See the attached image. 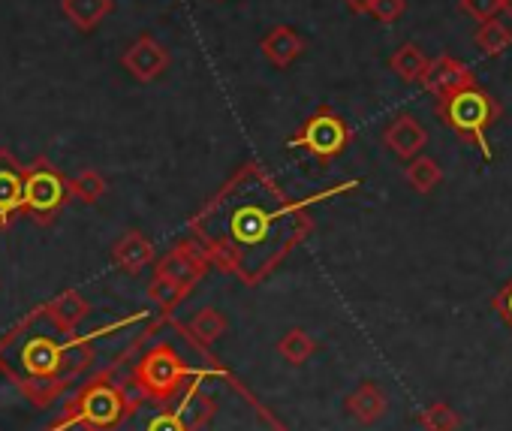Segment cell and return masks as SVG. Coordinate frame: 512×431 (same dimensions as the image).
I'll list each match as a JSON object with an SVG mask.
<instances>
[{"mask_svg":"<svg viewBox=\"0 0 512 431\" xmlns=\"http://www.w3.org/2000/svg\"><path fill=\"white\" fill-rule=\"evenodd\" d=\"M404 181L416 190V193H422V196H428L431 190H437L440 187V181H443V169H440V163L434 160V157H413L410 163H407V169H404Z\"/></svg>","mask_w":512,"mask_h":431,"instance_id":"cell-20","label":"cell"},{"mask_svg":"<svg viewBox=\"0 0 512 431\" xmlns=\"http://www.w3.org/2000/svg\"><path fill=\"white\" fill-rule=\"evenodd\" d=\"M350 139H353L350 124H347L332 106H320V109L299 127V133H293V136L287 139V148H290V151H305V154H311L317 163L329 166L332 160H338V157L347 151Z\"/></svg>","mask_w":512,"mask_h":431,"instance_id":"cell-4","label":"cell"},{"mask_svg":"<svg viewBox=\"0 0 512 431\" xmlns=\"http://www.w3.org/2000/svg\"><path fill=\"white\" fill-rule=\"evenodd\" d=\"M383 142H386V148H389L395 157H401L404 163H410V160L419 157L422 148L428 145V130H425V127L419 124V118H413L410 112H398V115L386 124Z\"/></svg>","mask_w":512,"mask_h":431,"instance_id":"cell-11","label":"cell"},{"mask_svg":"<svg viewBox=\"0 0 512 431\" xmlns=\"http://www.w3.org/2000/svg\"><path fill=\"white\" fill-rule=\"evenodd\" d=\"M124 70L139 82H154L169 70V52L154 37H139L121 58Z\"/></svg>","mask_w":512,"mask_h":431,"instance_id":"cell-10","label":"cell"},{"mask_svg":"<svg viewBox=\"0 0 512 431\" xmlns=\"http://www.w3.org/2000/svg\"><path fill=\"white\" fill-rule=\"evenodd\" d=\"M25 178L28 169H22L10 151H0V221L25 208Z\"/></svg>","mask_w":512,"mask_h":431,"instance_id":"cell-12","label":"cell"},{"mask_svg":"<svg viewBox=\"0 0 512 431\" xmlns=\"http://www.w3.org/2000/svg\"><path fill=\"white\" fill-rule=\"evenodd\" d=\"M437 118L464 142L476 145V151L485 157V163H491V145H488V130L491 124L500 118V103L479 85L464 88L446 100L434 103Z\"/></svg>","mask_w":512,"mask_h":431,"instance_id":"cell-3","label":"cell"},{"mask_svg":"<svg viewBox=\"0 0 512 431\" xmlns=\"http://www.w3.org/2000/svg\"><path fill=\"white\" fill-rule=\"evenodd\" d=\"M419 422L425 431H458L461 416L446 404V401H434L419 413Z\"/></svg>","mask_w":512,"mask_h":431,"instance_id":"cell-23","label":"cell"},{"mask_svg":"<svg viewBox=\"0 0 512 431\" xmlns=\"http://www.w3.org/2000/svg\"><path fill=\"white\" fill-rule=\"evenodd\" d=\"M70 335L40 308L0 341V368L19 380L34 401H49L67 383L64 347Z\"/></svg>","mask_w":512,"mask_h":431,"instance_id":"cell-2","label":"cell"},{"mask_svg":"<svg viewBox=\"0 0 512 431\" xmlns=\"http://www.w3.org/2000/svg\"><path fill=\"white\" fill-rule=\"evenodd\" d=\"M70 196H73L70 178L55 172L52 166H34V169H28V178H25V208L22 211L37 214V218H52Z\"/></svg>","mask_w":512,"mask_h":431,"instance_id":"cell-6","label":"cell"},{"mask_svg":"<svg viewBox=\"0 0 512 431\" xmlns=\"http://www.w3.org/2000/svg\"><path fill=\"white\" fill-rule=\"evenodd\" d=\"M407 10V0H374L371 4V13L380 25H395Z\"/></svg>","mask_w":512,"mask_h":431,"instance_id":"cell-27","label":"cell"},{"mask_svg":"<svg viewBox=\"0 0 512 431\" xmlns=\"http://www.w3.org/2000/svg\"><path fill=\"white\" fill-rule=\"evenodd\" d=\"M389 67H392V73H395L401 82H407V85H422L425 76H428V70H431V61H428V55H425L419 46L404 43V46H398L395 55L389 58Z\"/></svg>","mask_w":512,"mask_h":431,"instance_id":"cell-16","label":"cell"},{"mask_svg":"<svg viewBox=\"0 0 512 431\" xmlns=\"http://www.w3.org/2000/svg\"><path fill=\"white\" fill-rule=\"evenodd\" d=\"M52 431H97V428H94V425H91V422H88V419L73 407V410H70V413H67V416H64Z\"/></svg>","mask_w":512,"mask_h":431,"instance_id":"cell-28","label":"cell"},{"mask_svg":"<svg viewBox=\"0 0 512 431\" xmlns=\"http://www.w3.org/2000/svg\"><path fill=\"white\" fill-rule=\"evenodd\" d=\"M458 10L482 25L488 19H497V13H503V0H458Z\"/></svg>","mask_w":512,"mask_h":431,"instance_id":"cell-26","label":"cell"},{"mask_svg":"<svg viewBox=\"0 0 512 431\" xmlns=\"http://www.w3.org/2000/svg\"><path fill=\"white\" fill-rule=\"evenodd\" d=\"M278 353H281L290 365H305V362L317 353V341H314L305 329H290V332L278 341Z\"/></svg>","mask_w":512,"mask_h":431,"instance_id":"cell-22","label":"cell"},{"mask_svg":"<svg viewBox=\"0 0 512 431\" xmlns=\"http://www.w3.org/2000/svg\"><path fill=\"white\" fill-rule=\"evenodd\" d=\"M76 410H79L97 431H103V428H112V425L124 416L127 404H124V392H121V389L106 386V383H94L91 389L82 392Z\"/></svg>","mask_w":512,"mask_h":431,"instance_id":"cell-8","label":"cell"},{"mask_svg":"<svg viewBox=\"0 0 512 431\" xmlns=\"http://www.w3.org/2000/svg\"><path fill=\"white\" fill-rule=\"evenodd\" d=\"M473 85H476L473 70L464 61L452 58V55H440L437 61H431V70H428V76L422 82V88L434 97V103L446 100V97H452V94H458L464 88H473Z\"/></svg>","mask_w":512,"mask_h":431,"instance_id":"cell-9","label":"cell"},{"mask_svg":"<svg viewBox=\"0 0 512 431\" xmlns=\"http://www.w3.org/2000/svg\"><path fill=\"white\" fill-rule=\"evenodd\" d=\"M184 377L187 368L169 344L154 347L136 368V386L154 398H172L175 389L184 386Z\"/></svg>","mask_w":512,"mask_h":431,"instance_id":"cell-5","label":"cell"},{"mask_svg":"<svg viewBox=\"0 0 512 431\" xmlns=\"http://www.w3.org/2000/svg\"><path fill=\"white\" fill-rule=\"evenodd\" d=\"M344 407H347V413H350L359 425H374V422L386 413L389 401H386V392L380 389V383L365 380V383H359V386L344 398Z\"/></svg>","mask_w":512,"mask_h":431,"instance_id":"cell-13","label":"cell"},{"mask_svg":"<svg viewBox=\"0 0 512 431\" xmlns=\"http://www.w3.org/2000/svg\"><path fill=\"white\" fill-rule=\"evenodd\" d=\"M494 311L500 314V320L512 329V281L494 296Z\"/></svg>","mask_w":512,"mask_h":431,"instance_id":"cell-29","label":"cell"},{"mask_svg":"<svg viewBox=\"0 0 512 431\" xmlns=\"http://www.w3.org/2000/svg\"><path fill=\"white\" fill-rule=\"evenodd\" d=\"M208 269H211V260H208V254L202 251V245L193 239V242L175 245V248L157 263V272H154V275H163V278L181 284V287L190 293V290L208 275Z\"/></svg>","mask_w":512,"mask_h":431,"instance_id":"cell-7","label":"cell"},{"mask_svg":"<svg viewBox=\"0 0 512 431\" xmlns=\"http://www.w3.org/2000/svg\"><path fill=\"white\" fill-rule=\"evenodd\" d=\"M473 43H476V49H479L485 58H500V55L512 46V28H509V22L488 19V22H482V25L476 28Z\"/></svg>","mask_w":512,"mask_h":431,"instance_id":"cell-18","label":"cell"},{"mask_svg":"<svg viewBox=\"0 0 512 431\" xmlns=\"http://www.w3.org/2000/svg\"><path fill=\"white\" fill-rule=\"evenodd\" d=\"M503 16H506L509 25H512V0H503Z\"/></svg>","mask_w":512,"mask_h":431,"instance_id":"cell-31","label":"cell"},{"mask_svg":"<svg viewBox=\"0 0 512 431\" xmlns=\"http://www.w3.org/2000/svg\"><path fill=\"white\" fill-rule=\"evenodd\" d=\"M112 260L121 272H130V275H139L145 266H151L154 260V248L151 242L142 236V233H124L118 239V245L112 248Z\"/></svg>","mask_w":512,"mask_h":431,"instance_id":"cell-15","label":"cell"},{"mask_svg":"<svg viewBox=\"0 0 512 431\" xmlns=\"http://www.w3.org/2000/svg\"><path fill=\"white\" fill-rule=\"evenodd\" d=\"M148 296H151V302H154L160 311H175V308L184 302L187 290H184L181 284L163 278V275H154V281H151V287H148Z\"/></svg>","mask_w":512,"mask_h":431,"instance_id":"cell-24","label":"cell"},{"mask_svg":"<svg viewBox=\"0 0 512 431\" xmlns=\"http://www.w3.org/2000/svg\"><path fill=\"white\" fill-rule=\"evenodd\" d=\"M46 308V314L64 329V332H73L82 320H85V314H88V305H85V299L76 293V290H67V293H61V296H55L49 305H43Z\"/></svg>","mask_w":512,"mask_h":431,"instance_id":"cell-17","label":"cell"},{"mask_svg":"<svg viewBox=\"0 0 512 431\" xmlns=\"http://www.w3.org/2000/svg\"><path fill=\"white\" fill-rule=\"evenodd\" d=\"M70 193H73L79 202L94 205V202H100V196L106 193V181H103L100 172L85 169V172H79L76 178H70Z\"/></svg>","mask_w":512,"mask_h":431,"instance_id":"cell-25","label":"cell"},{"mask_svg":"<svg viewBox=\"0 0 512 431\" xmlns=\"http://www.w3.org/2000/svg\"><path fill=\"white\" fill-rule=\"evenodd\" d=\"M190 233L214 269L244 284H260L305 242L311 214L260 163H244L199 208Z\"/></svg>","mask_w":512,"mask_h":431,"instance_id":"cell-1","label":"cell"},{"mask_svg":"<svg viewBox=\"0 0 512 431\" xmlns=\"http://www.w3.org/2000/svg\"><path fill=\"white\" fill-rule=\"evenodd\" d=\"M112 13V0H64V16L79 28L91 31Z\"/></svg>","mask_w":512,"mask_h":431,"instance_id":"cell-19","label":"cell"},{"mask_svg":"<svg viewBox=\"0 0 512 431\" xmlns=\"http://www.w3.org/2000/svg\"><path fill=\"white\" fill-rule=\"evenodd\" d=\"M223 332H226V317H223L217 308H202V311H196V317L190 320V338L199 341L202 347L214 344Z\"/></svg>","mask_w":512,"mask_h":431,"instance_id":"cell-21","label":"cell"},{"mask_svg":"<svg viewBox=\"0 0 512 431\" xmlns=\"http://www.w3.org/2000/svg\"><path fill=\"white\" fill-rule=\"evenodd\" d=\"M344 4H347L350 13L365 16V13H371V4H374V0H344Z\"/></svg>","mask_w":512,"mask_h":431,"instance_id":"cell-30","label":"cell"},{"mask_svg":"<svg viewBox=\"0 0 512 431\" xmlns=\"http://www.w3.org/2000/svg\"><path fill=\"white\" fill-rule=\"evenodd\" d=\"M260 49H263V55H266L275 67L287 70V67H293V64L305 55V40H302L293 28L278 25V28H272V31L263 37Z\"/></svg>","mask_w":512,"mask_h":431,"instance_id":"cell-14","label":"cell"}]
</instances>
